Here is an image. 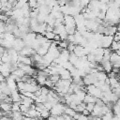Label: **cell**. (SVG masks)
Wrapping results in <instances>:
<instances>
[{"label": "cell", "instance_id": "6da1fadb", "mask_svg": "<svg viewBox=\"0 0 120 120\" xmlns=\"http://www.w3.org/2000/svg\"><path fill=\"white\" fill-rule=\"evenodd\" d=\"M67 105L66 104H61V103H57L56 105H54L51 111H50V114L53 115V116H58V115H62L64 114L65 109H66Z\"/></svg>", "mask_w": 120, "mask_h": 120}, {"label": "cell", "instance_id": "7a4b0ae2", "mask_svg": "<svg viewBox=\"0 0 120 120\" xmlns=\"http://www.w3.org/2000/svg\"><path fill=\"white\" fill-rule=\"evenodd\" d=\"M65 28H76L75 20L70 15H64V22H63Z\"/></svg>", "mask_w": 120, "mask_h": 120}, {"label": "cell", "instance_id": "3957f363", "mask_svg": "<svg viewBox=\"0 0 120 120\" xmlns=\"http://www.w3.org/2000/svg\"><path fill=\"white\" fill-rule=\"evenodd\" d=\"M24 42H23V40L22 39H21V38H15V40L13 41V43H12V49L14 50V51H16L17 52H21L23 48H24Z\"/></svg>", "mask_w": 120, "mask_h": 120}, {"label": "cell", "instance_id": "277c9868", "mask_svg": "<svg viewBox=\"0 0 120 120\" xmlns=\"http://www.w3.org/2000/svg\"><path fill=\"white\" fill-rule=\"evenodd\" d=\"M117 32V26H108L105 27V32L103 36H111L113 37Z\"/></svg>", "mask_w": 120, "mask_h": 120}, {"label": "cell", "instance_id": "5b68a950", "mask_svg": "<svg viewBox=\"0 0 120 120\" xmlns=\"http://www.w3.org/2000/svg\"><path fill=\"white\" fill-rule=\"evenodd\" d=\"M0 90L2 91V94L8 96V97H10L11 95V90L8 88V86L7 85L6 82H1V87H0Z\"/></svg>", "mask_w": 120, "mask_h": 120}, {"label": "cell", "instance_id": "8992f818", "mask_svg": "<svg viewBox=\"0 0 120 120\" xmlns=\"http://www.w3.org/2000/svg\"><path fill=\"white\" fill-rule=\"evenodd\" d=\"M10 98H12V101H13V102H21V100H22V98H21V94L19 93L18 90L12 91V92H11V95H10Z\"/></svg>", "mask_w": 120, "mask_h": 120}, {"label": "cell", "instance_id": "52a82bcc", "mask_svg": "<svg viewBox=\"0 0 120 120\" xmlns=\"http://www.w3.org/2000/svg\"><path fill=\"white\" fill-rule=\"evenodd\" d=\"M95 75L97 77V80L100 81V82H105V80L108 78L107 73H105L104 71H98V72L95 73Z\"/></svg>", "mask_w": 120, "mask_h": 120}, {"label": "cell", "instance_id": "ba28073f", "mask_svg": "<svg viewBox=\"0 0 120 120\" xmlns=\"http://www.w3.org/2000/svg\"><path fill=\"white\" fill-rule=\"evenodd\" d=\"M96 100H97V98H94L93 96H91V95H89V94H86L85 95V98H84V99H83V101L82 102H84L85 104H87V103H96Z\"/></svg>", "mask_w": 120, "mask_h": 120}, {"label": "cell", "instance_id": "9c48e42d", "mask_svg": "<svg viewBox=\"0 0 120 120\" xmlns=\"http://www.w3.org/2000/svg\"><path fill=\"white\" fill-rule=\"evenodd\" d=\"M11 106H12V104H8V103H6V102H1L0 103V108H1L2 112L11 111Z\"/></svg>", "mask_w": 120, "mask_h": 120}, {"label": "cell", "instance_id": "30bf717a", "mask_svg": "<svg viewBox=\"0 0 120 120\" xmlns=\"http://www.w3.org/2000/svg\"><path fill=\"white\" fill-rule=\"evenodd\" d=\"M1 61H2V63H11L10 56H9L8 51H6V52L1 55Z\"/></svg>", "mask_w": 120, "mask_h": 120}, {"label": "cell", "instance_id": "8fae6325", "mask_svg": "<svg viewBox=\"0 0 120 120\" xmlns=\"http://www.w3.org/2000/svg\"><path fill=\"white\" fill-rule=\"evenodd\" d=\"M78 60H79V58L73 53V52H69V57H68V62L70 63V64H72L73 66H75L76 65V63L78 62Z\"/></svg>", "mask_w": 120, "mask_h": 120}, {"label": "cell", "instance_id": "7c38bea8", "mask_svg": "<svg viewBox=\"0 0 120 120\" xmlns=\"http://www.w3.org/2000/svg\"><path fill=\"white\" fill-rule=\"evenodd\" d=\"M85 103L84 102H82L81 104H79V105H77V107H76V109H75V112H79V113H82V111L85 109Z\"/></svg>", "mask_w": 120, "mask_h": 120}, {"label": "cell", "instance_id": "4fadbf2b", "mask_svg": "<svg viewBox=\"0 0 120 120\" xmlns=\"http://www.w3.org/2000/svg\"><path fill=\"white\" fill-rule=\"evenodd\" d=\"M40 117L43 119V120H45V119H47L51 114H50V111H48L47 109H45V110H43V111H41L40 112Z\"/></svg>", "mask_w": 120, "mask_h": 120}, {"label": "cell", "instance_id": "5bb4252c", "mask_svg": "<svg viewBox=\"0 0 120 120\" xmlns=\"http://www.w3.org/2000/svg\"><path fill=\"white\" fill-rule=\"evenodd\" d=\"M43 36H44L48 40H50V41H51V40H53V38H54V36H55V35H54V33H53V32H45Z\"/></svg>", "mask_w": 120, "mask_h": 120}, {"label": "cell", "instance_id": "9a60e30c", "mask_svg": "<svg viewBox=\"0 0 120 120\" xmlns=\"http://www.w3.org/2000/svg\"><path fill=\"white\" fill-rule=\"evenodd\" d=\"M21 95H22L23 97H25V98H32V99H34V100H36V96H35V94L34 93H30V92H22V93H21Z\"/></svg>", "mask_w": 120, "mask_h": 120}, {"label": "cell", "instance_id": "2e32d148", "mask_svg": "<svg viewBox=\"0 0 120 120\" xmlns=\"http://www.w3.org/2000/svg\"><path fill=\"white\" fill-rule=\"evenodd\" d=\"M21 102H13L11 106V112H20Z\"/></svg>", "mask_w": 120, "mask_h": 120}, {"label": "cell", "instance_id": "e0dca14e", "mask_svg": "<svg viewBox=\"0 0 120 120\" xmlns=\"http://www.w3.org/2000/svg\"><path fill=\"white\" fill-rule=\"evenodd\" d=\"M112 117H113L112 112H107L106 114H104L101 118H102L103 120H112Z\"/></svg>", "mask_w": 120, "mask_h": 120}, {"label": "cell", "instance_id": "ac0fdd59", "mask_svg": "<svg viewBox=\"0 0 120 120\" xmlns=\"http://www.w3.org/2000/svg\"><path fill=\"white\" fill-rule=\"evenodd\" d=\"M49 80H51L54 84L60 80V77H59V75H51L50 77H49Z\"/></svg>", "mask_w": 120, "mask_h": 120}, {"label": "cell", "instance_id": "d6986e66", "mask_svg": "<svg viewBox=\"0 0 120 120\" xmlns=\"http://www.w3.org/2000/svg\"><path fill=\"white\" fill-rule=\"evenodd\" d=\"M40 91H41V95H44V96H47L49 94V91L50 89L46 86H40Z\"/></svg>", "mask_w": 120, "mask_h": 120}, {"label": "cell", "instance_id": "ffe728a7", "mask_svg": "<svg viewBox=\"0 0 120 120\" xmlns=\"http://www.w3.org/2000/svg\"><path fill=\"white\" fill-rule=\"evenodd\" d=\"M94 107H95V104H94V103H87V104L85 105V109H86L90 113L93 112Z\"/></svg>", "mask_w": 120, "mask_h": 120}, {"label": "cell", "instance_id": "44dd1931", "mask_svg": "<svg viewBox=\"0 0 120 120\" xmlns=\"http://www.w3.org/2000/svg\"><path fill=\"white\" fill-rule=\"evenodd\" d=\"M5 27H6V23L4 22H1L0 21V38L5 33Z\"/></svg>", "mask_w": 120, "mask_h": 120}, {"label": "cell", "instance_id": "7402d4cb", "mask_svg": "<svg viewBox=\"0 0 120 120\" xmlns=\"http://www.w3.org/2000/svg\"><path fill=\"white\" fill-rule=\"evenodd\" d=\"M53 31V27L50 26V25H46V29H45V32H52Z\"/></svg>", "mask_w": 120, "mask_h": 120}, {"label": "cell", "instance_id": "603a6c76", "mask_svg": "<svg viewBox=\"0 0 120 120\" xmlns=\"http://www.w3.org/2000/svg\"><path fill=\"white\" fill-rule=\"evenodd\" d=\"M82 114H83V115H85V116H89V115H90V112H88L86 109H84V110L82 111Z\"/></svg>", "mask_w": 120, "mask_h": 120}, {"label": "cell", "instance_id": "cb8c5ba5", "mask_svg": "<svg viewBox=\"0 0 120 120\" xmlns=\"http://www.w3.org/2000/svg\"><path fill=\"white\" fill-rule=\"evenodd\" d=\"M45 120H56V116H53V115H50L47 119H45Z\"/></svg>", "mask_w": 120, "mask_h": 120}, {"label": "cell", "instance_id": "d4e9b609", "mask_svg": "<svg viewBox=\"0 0 120 120\" xmlns=\"http://www.w3.org/2000/svg\"><path fill=\"white\" fill-rule=\"evenodd\" d=\"M6 81V79L3 77V75L1 74V72H0V82H5Z\"/></svg>", "mask_w": 120, "mask_h": 120}, {"label": "cell", "instance_id": "484cf974", "mask_svg": "<svg viewBox=\"0 0 120 120\" xmlns=\"http://www.w3.org/2000/svg\"><path fill=\"white\" fill-rule=\"evenodd\" d=\"M96 120H103V119H102V118H100V117H97V118H96Z\"/></svg>", "mask_w": 120, "mask_h": 120}, {"label": "cell", "instance_id": "4316f807", "mask_svg": "<svg viewBox=\"0 0 120 120\" xmlns=\"http://www.w3.org/2000/svg\"><path fill=\"white\" fill-rule=\"evenodd\" d=\"M0 111H1V108H0Z\"/></svg>", "mask_w": 120, "mask_h": 120}]
</instances>
